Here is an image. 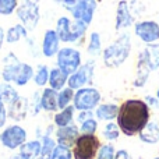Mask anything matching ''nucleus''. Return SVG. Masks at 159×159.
<instances>
[{"mask_svg": "<svg viewBox=\"0 0 159 159\" xmlns=\"http://www.w3.org/2000/svg\"><path fill=\"white\" fill-rule=\"evenodd\" d=\"M151 117L152 110L144 99L130 98L120 103L116 123L121 134L126 137H135L148 124Z\"/></svg>", "mask_w": 159, "mask_h": 159, "instance_id": "nucleus-1", "label": "nucleus"}, {"mask_svg": "<svg viewBox=\"0 0 159 159\" xmlns=\"http://www.w3.org/2000/svg\"><path fill=\"white\" fill-rule=\"evenodd\" d=\"M133 50L131 35L129 32H121L110 45H107L102 52V61L107 69H117L123 66L130 57Z\"/></svg>", "mask_w": 159, "mask_h": 159, "instance_id": "nucleus-2", "label": "nucleus"}, {"mask_svg": "<svg viewBox=\"0 0 159 159\" xmlns=\"http://www.w3.org/2000/svg\"><path fill=\"white\" fill-rule=\"evenodd\" d=\"M55 30L61 42H64V43H77V42L84 39L88 25L84 24L82 21L71 20L69 17L63 16L56 21Z\"/></svg>", "mask_w": 159, "mask_h": 159, "instance_id": "nucleus-3", "label": "nucleus"}, {"mask_svg": "<svg viewBox=\"0 0 159 159\" xmlns=\"http://www.w3.org/2000/svg\"><path fill=\"white\" fill-rule=\"evenodd\" d=\"M102 143L96 134H80L73 147V159H96Z\"/></svg>", "mask_w": 159, "mask_h": 159, "instance_id": "nucleus-4", "label": "nucleus"}, {"mask_svg": "<svg viewBox=\"0 0 159 159\" xmlns=\"http://www.w3.org/2000/svg\"><path fill=\"white\" fill-rule=\"evenodd\" d=\"M39 3L41 0H21L16 10L17 18L28 30V32H32L41 20Z\"/></svg>", "mask_w": 159, "mask_h": 159, "instance_id": "nucleus-5", "label": "nucleus"}, {"mask_svg": "<svg viewBox=\"0 0 159 159\" xmlns=\"http://www.w3.org/2000/svg\"><path fill=\"white\" fill-rule=\"evenodd\" d=\"M56 63H57L59 69L63 70L66 74L70 75L81 67V64H82L81 52L71 46L60 48L59 53L56 55Z\"/></svg>", "mask_w": 159, "mask_h": 159, "instance_id": "nucleus-6", "label": "nucleus"}, {"mask_svg": "<svg viewBox=\"0 0 159 159\" xmlns=\"http://www.w3.org/2000/svg\"><path fill=\"white\" fill-rule=\"evenodd\" d=\"M102 95L99 89L93 87H84L75 91L74 99H73V106L75 110H95L96 106L101 103Z\"/></svg>", "mask_w": 159, "mask_h": 159, "instance_id": "nucleus-7", "label": "nucleus"}, {"mask_svg": "<svg viewBox=\"0 0 159 159\" xmlns=\"http://www.w3.org/2000/svg\"><path fill=\"white\" fill-rule=\"evenodd\" d=\"M93 74H95V60L91 59L87 63L81 64V67L75 73L69 75L67 87H70L74 91L84 87H89V84L93 80Z\"/></svg>", "mask_w": 159, "mask_h": 159, "instance_id": "nucleus-8", "label": "nucleus"}, {"mask_svg": "<svg viewBox=\"0 0 159 159\" xmlns=\"http://www.w3.org/2000/svg\"><path fill=\"white\" fill-rule=\"evenodd\" d=\"M133 28H134V35L143 43L149 45L159 42V22L155 21V20H140V21H135Z\"/></svg>", "mask_w": 159, "mask_h": 159, "instance_id": "nucleus-9", "label": "nucleus"}, {"mask_svg": "<svg viewBox=\"0 0 159 159\" xmlns=\"http://www.w3.org/2000/svg\"><path fill=\"white\" fill-rule=\"evenodd\" d=\"M0 143L3 144L4 148L10 149V151L20 148L24 143H27V130L18 124L6 127L0 134Z\"/></svg>", "mask_w": 159, "mask_h": 159, "instance_id": "nucleus-10", "label": "nucleus"}, {"mask_svg": "<svg viewBox=\"0 0 159 159\" xmlns=\"http://www.w3.org/2000/svg\"><path fill=\"white\" fill-rule=\"evenodd\" d=\"M135 22L134 13L131 10L130 2L120 0L116 7V17H115V30L116 31H126L127 28L133 27Z\"/></svg>", "mask_w": 159, "mask_h": 159, "instance_id": "nucleus-11", "label": "nucleus"}, {"mask_svg": "<svg viewBox=\"0 0 159 159\" xmlns=\"http://www.w3.org/2000/svg\"><path fill=\"white\" fill-rule=\"evenodd\" d=\"M98 8V2L96 0H80L77 4L73 8H70L73 18L77 21H82L84 24H87L88 27L91 25L95 16V11Z\"/></svg>", "mask_w": 159, "mask_h": 159, "instance_id": "nucleus-12", "label": "nucleus"}, {"mask_svg": "<svg viewBox=\"0 0 159 159\" xmlns=\"http://www.w3.org/2000/svg\"><path fill=\"white\" fill-rule=\"evenodd\" d=\"M137 61L144 63L151 71H158L159 70V42L145 45L138 52Z\"/></svg>", "mask_w": 159, "mask_h": 159, "instance_id": "nucleus-13", "label": "nucleus"}, {"mask_svg": "<svg viewBox=\"0 0 159 159\" xmlns=\"http://www.w3.org/2000/svg\"><path fill=\"white\" fill-rule=\"evenodd\" d=\"M22 61H20V59L14 55L13 52L7 53L6 57L3 59V69H2V78L4 82H14L17 74H18L20 69H21Z\"/></svg>", "mask_w": 159, "mask_h": 159, "instance_id": "nucleus-14", "label": "nucleus"}, {"mask_svg": "<svg viewBox=\"0 0 159 159\" xmlns=\"http://www.w3.org/2000/svg\"><path fill=\"white\" fill-rule=\"evenodd\" d=\"M60 38H59L56 30H46L43 34V39H42V55L45 57H53L59 53L60 50Z\"/></svg>", "mask_w": 159, "mask_h": 159, "instance_id": "nucleus-15", "label": "nucleus"}, {"mask_svg": "<svg viewBox=\"0 0 159 159\" xmlns=\"http://www.w3.org/2000/svg\"><path fill=\"white\" fill-rule=\"evenodd\" d=\"M80 134H81V133H80V127H77L74 123L69 124V126H66V127H57V131H56V143L60 144V145L73 148L75 140L78 138Z\"/></svg>", "mask_w": 159, "mask_h": 159, "instance_id": "nucleus-16", "label": "nucleus"}, {"mask_svg": "<svg viewBox=\"0 0 159 159\" xmlns=\"http://www.w3.org/2000/svg\"><path fill=\"white\" fill-rule=\"evenodd\" d=\"M138 138L141 143L149 144V145H155L159 143V115L152 116L148 124L140 131Z\"/></svg>", "mask_w": 159, "mask_h": 159, "instance_id": "nucleus-17", "label": "nucleus"}, {"mask_svg": "<svg viewBox=\"0 0 159 159\" xmlns=\"http://www.w3.org/2000/svg\"><path fill=\"white\" fill-rule=\"evenodd\" d=\"M119 109L120 105L115 103V102H106V103H99L96 106V109L93 110L95 117L98 119V121H115L117 119Z\"/></svg>", "mask_w": 159, "mask_h": 159, "instance_id": "nucleus-18", "label": "nucleus"}, {"mask_svg": "<svg viewBox=\"0 0 159 159\" xmlns=\"http://www.w3.org/2000/svg\"><path fill=\"white\" fill-rule=\"evenodd\" d=\"M28 107H30V102H28L27 98L24 96H18L14 102H11L8 105V110H7V115L10 119L16 121H21L27 117V113H28Z\"/></svg>", "mask_w": 159, "mask_h": 159, "instance_id": "nucleus-19", "label": "nucleus"}, {"mask_svg": "<svg viewBox=\"0 0 159 159\" xmlns=\"http://www.w3.org/2000/svg\"><path fill=\"white\" fill-rule=\"evenodd\" d=\"M41 107L45 112H57L59 102H57V91L53 88H43L41 92Z\"/></svg>", "mask_w": 159, "mask_h": 159, "instance_id": "nucleus-20", "label": "nucleus"}, {"mask_svg": "<svg viewBox=\"0 0 159 159\" xmlns=\"http://www.w3.org/2000/svg\"><path fill=\"white\" fill-rule=\"evenodd\" d=\"M41 148H42V141H39V140L27 141V143H24L20 147L18 154L24 159H36V158H39Z\"/></svg>", "mask_w": 159, "mask_h": 159, "instance_id": "nucleus-21", "label": "nucleus"}, {"mask_svg": "<svg viewBox=\"0 0 159 159\" xmlns=\"http://www.w3.org/2000/svg\"><path fill=\"white\" fill-rule=\"evenodd\" d=\"M151 70L145 66L144 63L135 61V77L133 80V87L134 88H144L149 81V75H151Z\"/></svg>", "mask_w": 159, "mask_h": 159, "instance_id": "nucleus-22", "label": "nucleus"}, {"mask_svg": "<svg viewBox=\"0 0 159 159\" xmlns=\"http://www.w3.org/2000/svg\"><path fill=\"white\" fill-rule=\"evenodd\" d=\"M67 81H69V74H66L63 70H60L59 67H55V69L50 70L49 82H48L50 88H53L56 91H60L66 87Z\"/></svg>", "mask_w": 159, "mask_h": 159, "instance_id": "nucleus-23", "label": "nucleus"}, {"mask_svg": "<svg viewBox=\"0 0 159 159\" xmlns=\"http://www.w3.org/2000/svg\"><path fill=\"white\" fill-rule=\"evenodd\" d=\"M74 112H75V107L73 106V105L64 107V109H60L59 112L55 113L53 121H55V124L57 127L69 126V124H71L73 120H74Z\"/></svg>", "mask_w": 159, "mask_h": 159, "instance_id": "nucleus-24", "label": "nucleus"}, {"mask_svg": "<svg viewBox=\"0 0 159 159\" xmlns=\"http://www.w3.org/2000/svg\"><path fill=\"white\" fill-rule=\"evenodd\" d=\"M21 39H28V30L20 22L10 27L6 32V42L7 43H17Z\"/></svg>", "mask_w": 159, "mask_h": 159, "instance_id": "nucleus-25", "label": "nucleus"}, {"mask_svg": "<svg viewBox=\"0 0 159 159\" xmlns=\"http://www.w3.org/2000/svg\"><path fill=\"white\" fill-rule=\"evenodd\" d=\"M103 52V48H102V38L101 34L93 31L89 34V38H88V45H87V53L92 57L102 55Z\"/></svg>", "mask_w": 159, "mask_h": 159, "instance_id": "nucleus-26", "label": "nucleus"}, {"mask_svg": "<svg viewBox=\"0 0 159 159\" xmlns=\"http://www.w3.org/2000/svg\"><path fill=\"white\" fill-rule=\"evenodd\" d=\"M34 74H35V70L31 64L28 63H22L21 64V69H20L18 74H17L16 80H14V84L18 85V87H25L28 82L32 80Z\"/></svg>", "mask_w": 159, "mask_h": 159, "instance_id": "nucleus-27", "label": "nucleus"}, {"mask_svg": "<svg viewBox=\"0 0 159 159\" xmlns=\"http://www.w3.org/2000/svg\"><path fill=\"white\" fill-rule=\"evenodd\" d=\"M56 145H57V143L49 134L42 135V148H41V154H39L38 159H52V155H53Z\"/></svg>", "mask_w": 159, "mask_h": 159, "instance_id": "nucleus-28", "label": "nucleus"}, {"mask_svg": "<svg viewBox=\"0 0 159 159\" xmlns=\"http://www.w3.org/2000/svg\"><path fill=\"white\" fill-rule=\"evenodd\" d=\"M120 134H121V131H120V129H119L116 121H107V123L105 124L103 130H102V137H103L106 141H109V143L117 141L119 137H120Z\"/></svg>", "mask_w": 159, "mask_h": 159, "instance_id": "nucleus-29", "label": "nucleus"}, {"mask_svg": "<svg viewBox=\"0 0 159 159\" xmlns=\"http://www.w3.org/2000/svg\"><path fill=\"white\" fill-rule=\"evenodd\" d=\"M74 93L75 91L71 89L70 87H64L63 89H60L57 92V102H59V110L64 109V107L70 106L73 103V99H74Z\"/></svg>", "mask_w": 159, "mask_h": 159, "instance_id": "nucleus-30", "label": "nucleus"}, {"mask_svg": "<svg viewBox=\"0 0 159 159\" xmlns=\"http://www.w3.org/2000/svg\"><path fill=\"white\" fill-rule=\"evenodd\" d=\"M18 96L20 95L16 91V88H13L8 82H3L2 87H0V101L10 105L11 102H14Z\"/></svg>", "mask_w": 159, "mask_h": 159, "instance_id": "nucleus-31", "label": "nucleus"}, {"mask_svg": "<svg viewBox=\"0 0 159 159\" xmlns=\"http://www.w3.org/2000/svg\"><path fill=\"white\" fill-rule=\"evenodd\" d=\"M49 67L46 64H39L38 69H36L35 74H34V81L38 87H45V85L49 82Z\"/></svg>", "mask_w": 159, "mask_h": 159, "instance_id": "nucleus-32", "label": "nucleus"}, {"mask_svg": "<svg viewBox=\"0 0 159 159\" xmlns=\"http://www.w3.org/2000/svg\"><path fill=\"white\" fill-rule=\"evenodd\" d=\"M98 131V119L91 117L80 124V133L81 134H96Z\"/></svg>", "mask_w": 159, "mask_h": 159, "instance_id": "nucleus-33", "label": "nucleus"}, {"mask_svg": "<svg viewBox=\"0 0 159 159\" xmlns=\"http://www.w3.org/2000/svg\"><path fill=\"white\" fill-rule=\"evenodd\" d=\"M18 7V0H0V16H11Z\"/></svg>", "mask_w": 159, "mask_h": 159, "instance_id": "nucleus-34", "label": "nucleus"}, {"mask_svg": "<svg viewBox=\"0 0 159 159\" xmlns=\"http://www.w3.org/2000/svg\"><path fill=\"white\" fill-rule=\"evenodd\" d=\"M115 155H116V148L113 147V144L106 143L101 145L98 155H96V159H115Z\"/></svg>", "mask_w": 159, "mask_h": 159, "instance_id": "nucleus-35", "label": "nucleus"}, {"mask_svg": "<svg viewBox=\"0 0 159 159\" xmlns=\"http://www.w3.org/2000/svg\"><path fill=\"white\" fill-rule=\"evenodd\" d=\"M52 159H73V149L57 144L55 151H53Z\"/></svg>", "mask_w": 159, "mask_h": 159, "instance_id": "nucleus-36", "label": "nucleus"}, {"mask_svg": "<svg viewBox=\"0 0 159 159\" xmlns=\"http://www.w3.org/2000/svg\"><path fill=\"white\" fill-rule=\"evenodd\" d=\"M144 101H145V103L151 107V110L159 109V101H158L157 95H145L144 96Z\"/></svg>", "mask_w": 159, "mask_h": 159, "instance_id": "nucleus-37", "label": "nucleus"}, {"mask_svg": "<svg viewBox=\"0 0 159 159\" xmlns=\"http://www.w3.org/2000/svg\"><path fill=\"white\" fill-rule=\"evenodd\" d=\"M91 117H95V113H93V110H80L78 116H77V121L80 124L82 123V121L88 120V119Z\"/></svg>", "mask_w": 159, "mask_h": 159, "instance_id": "nucleus-38", "label": "nucleus"}, {"mask_svg": "<svg viewBox=\"0 0 159 159\" xmlns=\"http://www.w3.org/2000/svg\"><path fill=\"white\" fill-rule=\"evenodd\" d=\"M8 115H7V109H6V103L0 101V127H3L6 124Z\"/></svg>", "mask_w": 159, "mask_h": 159, "instance_id": "nucleus-39", "label": "nucleus"}, {"mask_svg": "<svg viewBox=\"0 0 159 159\" xmlns=\"http://www.w3.org/2000/svg\"><path fill=\"white\" fill-rule=\"evenodd\" d=\"M115 159H131V157H130L129 151L127 149H117L116 151V155H115Z\"/></svg>", "mask_w": 159, "mask_h": 159, "instance_id": "nucleus-40", "label": "nucleus"}, {"mask_svg": "<svg viewBox=\"0 0 159 159\" xmlns=\"http://www.w3.org/2000/svg\"><path fill=\"white\" fill-rule=\"evenodd\" d=\"M78 2H80V0H61V6H63L66 10H70V8L74 7Z\"/></svg>", "mask_w": 159, "mask_h": 159, "instance_id": "nucleus-41", "label": "nucleus"}, {"mask_svg": "<svg viewBox=\"0 0 159 159\" xmlns=\"http://www.w3.org/2000/svg\"><path fill=\"white\" fill-rule=\"evenodd\" d=\"M6 42V32L3 31V28L0 27V50H2V48H3V43Z\"/></svg>", "mask_w": 159, "mask_h": 159, "instance_id": "nucleus-42", "label": "nucleus"}, {"mask_svg": "<svg viewBox=\"0 0 159 159\" xmlns=\"http://www.w3.org/2000/svg\"><path fill=\"white\" fill-rule=\"evenodd\" d=\"M11 159H24V158H22V157H21V155H20V154H17V155H14V157L11 158Z\"/></svg>", "mask_w": 159, "mask_h": 159, "instance_id": "nucleus-43", "label": "nucleus"}, {"mask_svg": "<svg viewBox=\"0 0 159 159\" xmlns=\"http://www.w3.org/2000/svg\"><path fill=\"white\" fill-rule=\"evenodd\" d=\"M155 95H157V98H158V101H159V85H158V88H157V92H155Z\"/></svg>", "mask_w": 159, "mask_h": 159, "instance_id": "nucleus-44", "label": "nucleus"}, {"mask_svg": "<svg viewBox=\"0 0 159 159\" xmlns=\"http://www.w3.org/2000/svg\"><path fill=\"white\" fill-rule=\"evenodd\" d=\"M55 3H59V4H61V0H53Z\"/></svg>", "mask_w": 159, "mask_h": 159, "instance_id": "nucleus-45", "label": "nucleus"}, {"mask_svg": "<svg viewBox=\"0 0 159 159\" xmlns=\"http://www.w3.org/2000/svg\"><path fill=\"white\" fill-rule=\"evenodd\" d=\"M154 159H159V157H155V158H154Z\"/></svg>", "mask_w": 159, "mask_h": 159, "instance_id": "nucleus-46", "label": "nucleus"}, {"mask_svg": "<svg viewBox=\"0 0 159 159\" xmlns=\"http://www.w3.org/2000/svg\"><path fill=\"white\" fill-rule=\"evenodd\" d=\"M138 159H143V158H138Z\"/></svg>", "mask_w": 159, "mask_h": 159, "instance_id": "nucleus-47", "label": "nucleus"}, {"mask_svg": "<svg viewBox=\"0 0 159 159\" xmlns=\"http://www.w3.org/2000/svg\"><path fill=\"white\" fill-rule=\"evenodd\" d=\"M0 87H2V84H0Z\"/></svg>", "mask_w": 159, "mask_h": 159, "instance_id": "nucleus-48", "label": "nucleus"}, {"mask_svg": "<svg viewBox=\"0 0 159 159\" xmlns=\"http://www.w3.org/2000/svg\"><path fill=\"white\" fill-rule=\"evenodd\" d=\"M0 134H2V133H0Z\"/></svg>", "mask_w": 159, "mask_h": 159, "instance_id": "nucleus-49", "label": "nucleus"}]
</instances>
